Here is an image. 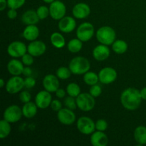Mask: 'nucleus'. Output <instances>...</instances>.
Segmentation results:
<instances>
[{
  "label": "nucleus",
  "instance_id": "obj_1",
  "mask_svg": "<svg viewBox=\"0 0 146 146\" xmlns=\"http://www.w3.org/2000/svg\"><path fill=\"white\" fill-rule=\"evenodd\" d=\"M142 98L139 90L135 88H126L121 95V102L123 108L128 111H134L141 106Z\"/></svg>",
  "mask_w": 146,
  "mask_h": 146
},
{
  "label": "nucleus",
  "instance_id": "obj_2",
  "mask_svg": "<svg viewBox=\"0 0 146 146\" xmlns=\"http://www.w3.org/2000/svg\"><path fill=\"white\" fill-rule=\"evenodd\" d=\"M91 67L89 61L82 56H76L70 61L68 68L75 75H81L88 72Z\"/></svg>",
  "mask_w": 146,
  "mask_h": 146
},
{
  "label": "nucleus",
  "instance_id": "obj_3",
  "mask_svg": "<svg viewBox=\"0 0 146 146\" xmlns=\"http://www.w3.org/2000/svg\"><path fill=\"white\" fill-rule=\"evenodd\" d=\"M115 38L116 34L115 30L108 26L101 27L96 32V38L98 42L105 45H112L115 41Z\"/></svg>",
  "mask_w": 146,
  "mask_h": 146
},
{
  "label": "nucleus",
  "instance_id": "obj_4",
  "mask_svg": "<svg viewBox=\"0 0 146 146\" xmlns=\"http://www.w3.org/2000/svg\"><path fill=\"white\" fill-rule=\"evenodd\" d=\"M76 99L77 107L80 110L85 112L91 111L95 106L96 101L94 97L88 93L80 94Z\"/></svg>",
  "mask_w": 146,
  "mask_h": 146
},
{
  "label": "nucleus",
  "instance_id": "obj_5",
  "mask_svg": "<svg viewBox=\"0 0 146 146\" xmlns=\"http://www.w3.org/2000/svg\"><path fill=\"white\" fill-rule=\"evenodd\" d=\"M77 128L78 131L84 135H90L96 129V123L91 118L87 116H82L77 121Z\"/></svg>",
  "mask_w": 146,
  "mask_h": 146
},
{
  "label": "nucleus",
  "instance_id": "obj_6",
  "mask_svg": "<svg viewBox=\"0 0 146 146\" xmlns=\"http://www.w3.org/2000/svg\"><path fill=\"white\" fill-rule=\"evenodd\" d=\"M22 115V109L17 105H11L6 108L3 114V117L4 120L10 123H14L18 122L21 118Z\"/></svg>",
  "mask_w": 146,
  "mask_h": 146
},
{
  "label": "nucleus",
  "instance_id": "obj_7",
  "mask_svg": "<svg viewBox=\"0 0 146 146\" xmlns=\"http://www.w3.org/2000/svg\"><path fill=\"white\" fill-rule=\"evenodd\" d=\"M94 34V27L89 22H84L80 24L76 30V36L82 41H88Z\"/></svg>",
  "mask_w": 146,
  "mask_h": 146
},
{
  "label": "nucleus",
  "instance_id": "obj_8",
  "mask_svg": "<svg viewBox=\"0 0 146 146\" xmlns=\"http://www.w3.org/2000/svg\"><path fill=\"white\" fill-rule=\"evenodd\" d=\"M49 11L51 18L54 20H60L65 17L66 7L61 1L56 0L50 4Z\"/></svg>",
  "mask_w": 146,
  "mask_h": 146
},
{
  "label": "nucleus",
  "instance_id": "obj_9",
  "mask_svg": "<svg viewBox=\"0 0 146 146\" xmlns=\"http://www.w3.org/2000/svg\"><path fill=\"white\" fill-rule=\"evenodd\" d=\"M24 87V80L19 76H14L6 84V90L10 94H15L21 91Z\"/></svg>",
  "mask_w": 146,
  "mask_h": 146
},
{
  "label": "nucleus",
  "instance_id": "obj_10",
  "mask_svg": "<svg viewBox=\"0 0 146 146\" xmlns=\"http://www.w3.org/2000/svg\"><path fill=\"white\" fill-rule=\"evenodd\" d=\"M27 47L25 44L19 41L11 42L7 48V53L9 55L14 58L22 57L27 53Z\"/></svg>",
  "mask_w": 146,
  "mask_h": 146
},
{
  "label": "nucleus",
  "instance_id": "obj_11",
  "mask_svg": "<svg viewBox=\"0 0 146 146\" xmlns=\"http://www.w3.org/2000/svg\"><path fill=\"white\" fill-rule=\"evenodd\" d=\"M118 74L116 71L111 67H105L98 73L100 82L104 84H110L116 80Z\"/></svg>",
  "mask_w": 146,
  "mask_h": 146
},
{
  "label": "nucleus",
  "instance_id": "obj_12",
  "mask_svg": "<svg viewBox=\"0 0 146 146\" xmlns=\"http://www.w3.org/2000/svg\"><path fill=\"white\" fill-rule=\"evenodd\" d=\"M57 118L61 123L66 125H72L76 121V115L73 110L68 108H61L58 111Z\"/></svg>",
  "mask_w": 146,
  "mask_h": 146
},
{
  "label": "nucleus",
  "instance_id": "obj_13",
  "mask_svg": "<svg viewBox=\"0 0 146 146\" xmlns=\"http://www.w3.org/2000/svg\"><path fill=\"white\" fill-rule=\"evenodd\" d=\"M52 101V96L50 92L46 90L41 91L36 94L35 97V103L37 107L41 109H45L51 106Z\"/></svg>",
  "mask_w": 146,
  "mask_h": 146
},
{
  "label": "nucleus",
  "instance_id": "obj_14",
  "mask_svg": "<svg viewBox=\"0 0 146 146\" xmlns=\"http://www.w3.org/2000/svg\"><path fill=\"white\" fill-rule=\"evenodd\" d=\"M46 46L43 41H32L27 46V51L29 54L32 55L34 57H38L43 55L46 52Z\"/></svg>",
  "mask_w": 146,
  "mask_h": 146
},
{
  "label": "nucleus",
  "instance_id": "obj_15",
  "mask_svg": "<svg viewBox=\"0 0 146 146\" xmlns=\"http://www.w3.org/2000/svg\"><path fill=\"white\" fill-rule=\"evenodd\" d=\"M43 86L48 92H56L59 88L58 78L53 74H48L43 79Z\"/></svg>",
  "mask_w": 146,
  "mask_h": 146
},
{
  "label": "nucleus",
  "instance_id": "obj_16",
  "mask_svg": "<svg viewBox=\"0 0 146 146\" xmlns=\"http://www.w3.org/2000/svg\"><path fill=\"white\" fill-rule=\"evenodd\" d=\"M72 13L75 18L83 19L89 16L91 13V9L89 6L86 3H78L73 8Z\"/></svg>",
  "mask_w": 146,
  "mask_h": 146
},
{
  "label": "nucleus",
  "instance_id": "obj_17",
  "mask_svg": "<svg viewBox=\"0 0 146 146\" xmlns=\"http://www.w3.org/2000/svg\"><path fill=\"white\" fill-rule=\"evenodd\" d=\"M76 27V22L75 19L71 17H64L59 20L58 29L61 32L71 33L75 29Z\"/></svg>",
  "mask_w": 146,
  "mask_h": 146
},
{
  "label": "nucleus",
  "instance_id": "obj_18",
  "mask_svg": "<svg viewBox=\"0 0 146 146\" xmlns=\"http://www.w3.org/2000/svg\"><path fill=\"white\" fill-rule=\"evenodd\" d=\"M110 56V49L108 46L100 44L96 46L93 50V56L96 61H103L106 60Z\"/></svg>",
  "mask_w": 146,
  "mask_h": 146
},
{
  "label": "nucleus",
  "instance_id": "obj_19",
  "mask_svg": "<svg viewBox=\"0 0 146 146\" xmlns=\"http://www.w3.org/2000/svg\"><path fill=\"white\" fill-rule=\"evenodd\" d=\"M91 143L94 146H106L108 143V138L104 131H97L91 135Z\"/></svg>",
  "mask_w": 146,
  "mask_h": 146
},
{
  "label": "nucleus",
  "instance_id": "obj_20",
  "mask_svg": "<svg viewBox=\"0 0 146 146\" xmlns=\"http://www.w3.org/2000/svg\"><path fill=\"white\" fill-rule=\"evenodd\" d=\"M24 65L22 61L17 59H12L7 64V69L10 74L13 76L21 75L24 71Z\"/></svg>",
  "mask_w": 146,
  "mask_h": 146
},
{
  "label": "nucleus",
  "instance_id": "obj_21",
  "mask_svg": "<svg viewBox=\"0 0 146 146\" xmlns=\"http://www.w3.org/2000/svg\"><path fill=\"white\" fill-rule=\"evenodd\" d=\"M40 19L38 17L36 11L34 10H27L21 16V21L26 25L36 24L39 21Z\"/></svg>",
  "mask_w": 146,
  "mask_h": 146
},
{
  "label": "nucleus",
  "instance_id": "obj_22",
  "mask_svg": "<svg viewBox=\"0 0 146 146\" xmlns=\"http://www.w3.org/2000/svg\"><path fill=\"white\" fill-rule=\"evenodd\" d=\"M38 36H39V29L35 24L27 25L23 31V36L27 41H34L38 38Z\"/></svg>",
  "mask_w": 146,
  "mask_h": 146
},
{
  "label": "nucleus",
  "instance_id": "obj_23",
  "mask_svg": "<svg viewBox=\"0 0 146 146\" xmlns=\"http://www.w3.org/2000/svg\"><path fill=\"white\" fill-rule=\"evenodd\" d=\"M37 106L36 103L29 101L24 104L22 108L23 115L27 118H32L37 113Z\"/></svg>",
  "mask_w": 146,
  "mask_h": 146
},
{
  "label": "nucleus",
  "instance_id": "obj_24",
  "mask_svg": "<svg viewBox=\"0 0 146 146\" xmlns=\"http://www.w3.org/2000/svg\"><path fill=\"white\" fill-rule=\"evenodd\" d=\"M134 138L139 145L146 144V127L140 125L134 131Z\"/></svg>",
  "mask_w": 146,
  "mask_h": 146
},
{
  "label": "nucleus",
  "instance_id": "obj_25",
  "mask_svg": "<svg viewBox=\"0 0 146 146\" xmlns=\"http://www.w3.org/2000/svg\"><path fill=\"white\" fill-rule=\"evenodd\" d=\"M50 40L54 47L57 48H61L65 46L66 41L64 36L58 32L53 33L50 37Z\"/></svg>",
  "mask_w": 146,
  "mask_h": 146
},
{
  "label": "nucleus",
  "instance_id": "obj_26",
  "mask_svg": "<svg viewBox=\"0 0 146 146\" xmlns=\"http://www.w3.org/2000/svg\"><path fill=\"white\" fill-rule=\"evenodd\" d=\"M128 46L126 41L123 40H116L112 44V49L118 54H123L128 50Z\"/></svg>",
  "mask_w": 146,
  "mask_h": 146
},
{
  "label": "nucleus",
  "instance_id": "obj_27",
  "mask_svg": "<svg viewBox=\"0 0 146 146\" xmlns=\"http://www.w3.org/2000/svg\"><path fill=\"white\" fill-rule=\"evenodd\" d=\"M83 41L79 38H73L68 43V49L71 53H78L81 50L83 47Z\"/></svg>",
  "mask_w": 146,
  "mask_h": 146
},
{
  "label": "nucleus",
  "instance_id": "obj_28",
  "mask_svg": "<svg viewBox=\"0 0 146 146\" xmlns=\"http://www.w3.org/2000/svg\"><path fill=\"white\" fill-rule=\"evenodd\" d=\"M99 81V77L98 75H97L94 71H89L84 74V81L89 86H94L95 84H98Z\"/></svg>",
  "mask_w": 146,
  "mask_h": 146
},
{
  "label": "nucleus",
  "instance_id": "obj_29",
  "mask_svg": "<svg viewBox=\"0 0 146 146\" xmlns=\"http://www.w3.org/2000/svg\"><path fill=\"white\" fill-rule=\"evenodd\" d=\"M11 125L10 123L3 119L0 121V138L1 139L7 138L11 133Z\"/></svg>",
  "mask_w": 146,
  "mask_h": 146
},
{
  "label": "nucleus",
  "instance_id": "obj_30",
  "mask_svg": "<svg viewBox=\"0 0 146 146\" xmlns=\"http://www.w3.org/2000/svg\"><path fill=\"white\" fill-rule=\"evenodd\" d=\"M66 93L68 96L76 98L81 94V88L76 83H70L66 86Z\"/></svg>",
  "mask_w": 146,
  "mask_h": 146
},
{
  "label": "nucleus",
  "instance_id": "obj_31",
  "mask_svg": "<svg viewBox=\"0 0 146 146\" xmlns=\"http://www.w3.org/2000/svg\"><path fill=\"white\" fill-rule=\"evenodd\" d=\"M56 76L58 78L62 80H66L68 79L70 76H71V74H72L71 71V70L69 69V68H67V67L61 66L60 68H58L56 70Z\"/></svg>",
  "mask_w": 146,
  "mask_h": 146
},
{
  "label": "nucleus",
  "instance_id": "obj_32",
  "mask_svg": "<svg viewBox=\"0 0 146 146\" xmlns=\"http://www.w3.org/2000/svg\"><path fill=\"white\" fill-rule=\"evenodd\" d=\"M36 13L38 14V17L41 20L45 19L46 18L50 15L49 8H48L46 6H40L36 10Z\"/></svg>",
  "mask_w": 146,
  "mask_h": 146
},
{
  "label": "nucleus",
  "instance_id": "obj_33",
  "mask_svg": "<svg viewBox=\"0 0 146 146\" xmlns=\"http://www.w3.org/2000/svg\"><path fill=\"white\" fill-rule=\"evenodd\" d=\"M64 105H65L66 108H68L74 111L77 108L76 99H75V97L69 96L64 100Z\"/></svg>",
  "mask_w": 146,
  "mask_h": 146
},
{
  "label": "nucleus",
  "instance_id": "obj_34",
  "mask_svg": "<svg viewBox=\"0 0 146 146\" xmlns=\"http://www.w3.org/2000/svg\"><path fill=\"white\" fill-rule=\"evenodd\" d=\"M26 0H7V6L9 9H18L22 7Z\"/></svg>",
  "mask_w": 146,
  "mask_h": 146
},
{
  "label": "nucleus",
  "instance_id": "obj_35",
  "mask_svg": "<svg viewBox=\"0 0 146 146\" xmlns=\"http://www.w3.org/2000/svg\"><path fill=\"white\" fill-rule=\"evenodd\" d=\"M89 94L91 96H93L94 98H96V97L100 96L101 94H102V88L98 84L91 86V88L89 90Z\"/></svg>",
  "mask_w": 146,
  "mask_h": 146
},
{
  "label": "nucleus",
  "instance_id": "obj_36",
  "mask_svg": "<svg viewBox=\"0 0 146 146\" xmlns=\"http://www.w3.org/2000/svg\"><path fill=\"white\" fill-rule=\"evenodd\" d=\"M108 128V123L104 119H99L96 123V129L99 131H105Z\"/></svg>",
  "mask_w": 146,
  "mask_h": 146
},
{
  "label": "nucleus",
  "instance_id": "obj_37",
  "mask_svg": "<svg viewBox=\"0 0 146 146\" xmlns=\"http://www.w3.org/2000/svg\"><path fill=\"white\" fill-rule=\"evenodd\" d=\"M33 56L31 55L30 54H27L26 53L22 57H21V61L23 62V64L25 66H29L32 65L33 63H34V58H33Z\"/></svg>",
  "mask_w": 146,
  "mask_h": 146
},
{
  "label": "nucleus",
  "instance_id": "obj_38",
  "mask_svg": "<svg viewBox=\"0 0 146 146\" xmlns=\"http://www.w3.org/2000/svg\"><path fill=\"white\" fill-rule=\"evenodd\" d=\"M19 99L21 102L24 103V104H26V103H28L31 101V96L29 91H23L20 94Z\"/></svg>",
  "mask_w": 146,
  "mask_h": 146
},
{
  "label": "nucleus",
  "instance_id": "obj_39",
  "mask_svg": "<svg viewBox=\"0 0 146 146\" xmlns=\"http://www.w3.org/2000/svg\"><path fill=\"white\" fill-rule=\"evenodd\" d=\"M36 85V80L32 76H28L24 79V87L26 88H32L33 87L35 86Z\"/></svg>",
  "mask_w": 146,
  "mask_h": 146
},
{
  "label": "nucleus",
  "instance_id": "obj_40",
  "mask_svg": "<svg viewBox=\"0 0 146 146\" xmlns=\"http://www.w3.org/2000/svg\"><path fill=\"white\" fill-rule=\"evenodd\" d=\"M50 106H51V109L53 111H56V112H58V111H60L62 108V104H61V102L60 101L55 99L51 101V104Z\"/></svg>",
  "mask_w": 146,
  "mask_h": 146
},
{
  "label": "nucleus",
  "instance_id": "obj_41",
  "mask_svg": "<svg viewBox=\"0 0 146 146\" xmlns=\"http://www.w3.org/2000/svg\"><path fill=\"white\" fill-rule=\"evenodd\" d=\"M7 17L10 19H14L17 17V9H10L7 12Z\"/></svg>",
  "mask_w": 146,
  "mask_h": 146
},
{
  "label": "nucleus",
  "instance_id": "obj_42",
  "mask_svg": "<svg viewBox=\"0 0 146 146\" xmlns=\"http://www.w3.org/2000/svg\"><path fill=\"white\" fill-rule=\"evenodd\" d=\"M32 72L33 71L32 70H31V68L27 66V67H24L22 74H24L26 77H28V76H31V75H32Z\"/></svg>",
  "mask_w": 146,
  "mask_h": 146
},
{
  "label": "nucleus",
  "instance_id": "obj_43",
  "mask_svg": "<svg viewBox=\"0 0 146 146\" xmlns=\"http://www.w3.org/2000/svg\"><path fill=\"white\" fill-rule=\"evenodd\" d=\"M55 93L56 96L58 98H63L66 96V91L64 89H62V88H58Z\"/></svg>",
  "mask_w": 146,
  "mask_h": 146
},
{
  "label": "nucleus",
  "instance_id": "obj_44",
  "mask_svg": "<svg viewBox=\"0 0 146 146\" xmlns=\"http://www.w3.org/2000/svg\"><path fill=\"white\" fill-rule=\"evenodd\" d=\"M7 6V0H0V11H3Z\"/></svg>",
  "mask_w": 146,
  "mask_h": 146
},
{
  "label": "nucleus",
  "instance_id": "obj_45",
  "mask_svg": "<svg viewBox=\"0 0 146 146\" xmlns=\"http://www.w3.org/2000/svg\"><path fill=\"white\" fill-rule=\"evenodd\" d=\"M140 93H141V96L142 99L146 101V87H144L143 88H142V89L140 91Z\"/></svg>",
  "mask_w": 146,
  "mask_h": 146
},
{
  "label": "nucleus",
  "instance_id": "obj_46",
  "mask_svg": "<svg viewBox=\"0 0 146 146\" xmlns=\"http://www.w3.org/2000/svg\"><path fill=\"white\" fill-rule=\"evenodd\" d=\"M4 84H5V83H4V79H3V78H1V80H0V87H1V88H3Z\"/></svg>",
  "mask_w": 146,
  "mask_h": 146
},
{
  "label": "nucleus",
  "instance_id": "obj_47",
  "mask_svg": "<svg viewBox=\"0 0 146 146\" xmlns=\"http://www.w3.org/2000/svg\"><path fill=\"white\" fill-rule=\"evenodd\" d=\"M43 1L45 3H46V4H51V3H52L53 1H55V0H43Z\"/></svg>",
  "mask_w": 146,
  "mask_h": 146
}]
</instances>
